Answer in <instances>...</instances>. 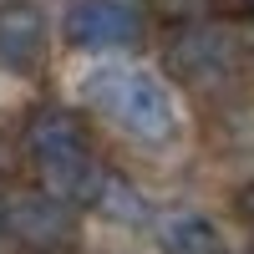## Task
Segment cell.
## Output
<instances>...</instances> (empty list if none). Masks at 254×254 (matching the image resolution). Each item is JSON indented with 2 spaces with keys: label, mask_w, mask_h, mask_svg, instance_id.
I'll return each mask as SVG.
<instances>
[{
  "label": "cell",
  "mask_w": 254,
  "mask_h": 254,
  "mask_svg": "<svg viewBox=\"0 0 254 254\" xmlns=\"http://www.w3.org/2000/svg\"><path fill=\"white\" fill-rule=\"evenodd\" d=\"M249 5H254V0H249Z\"/></svg>",
  "instance_id": "cell-13"
},
{
  "label": "cell",
  "mask_w": 254,
  "mask_h": 254,
  "mask_svg": "<svg viewBox=\"0 0 254 254\" xmlns=\"http://www.w3.org/2000/svg\"><path fill=\"white\" fill-rule=\"evenodd\" d=\"M168 71L183 87H219L234 71V41L224 31H214V26H188L168 46Z\"/></svg>",
  "instance_id": "cell-4"
},
{
  "label": "cell",
  "mask_w": 254,
  "mask_h": 254,
  "mask_svg": "<svg viewBox=\"0 0 254 254\" xmlns=\"http://www.w3.org/2000/svg\"><path fill=\"white\" fill-rule=\"evenodd\" d=\"M87 102H97V107L137 142L163 147L178 132L173 92H168L158 76H147V71H92L87 76Z\"/></svg>",
  "instance_id": "cell-1"
},
{
  "label": "cell",
  "mask_w": 254,
  "mask_h": 254,
  "mask_svg": "<svg viewBox=\"0 0 254 254\" xmlns=\"http://www.w3.org/2000/svg\"><path fill=\"white\" fill-rule=\"evenodd\" d=\"M61 36L76 51H122L142 36V15L127 0H76L61 20Z\"/></svg>",
  "instance_id": "cell-2"
},
{
  "label": "cell",
  "mask_w": 254,
  "mask_h": 254,
  "mask_svg": "<svg viewBox=\"0 0 254 254\" xmlns=\"http://www.w3.org/2000/svg\"><path fill=\"white\" fill-rule=\"evenodd\" d=\"M46 46H51V26L41 15V5L5 0L0 5V66L15 76H36L46 66Z\"/></svg>",
  "instance_id": "cell-5"
},
{
  "label": "cell",
  "mask_w": 254,
  "mask_h": 254,
  "mask_svg": "<svg viewBox=\"0 0 254 254\" xmlns=\"http://www.w3.org/2000/svg\"><path fill=\"white\" fill-rule=\"evenodd\" d=\"M239 214L254 224V183H244V188H239Z\"/></svg>",
  "instance_id": "cell-10"
},
{
  "label": "cell",
  "mask_w": 254,
  "mask_h": 254,
  "mask_svg": "<svg viewBox=\"0 0 254 254\" xmlns=\"http://www.w3.org/2000/svg\"><path fill=\"white\" fill-rule=\"evenodd\" d=\"M26 254H46V249H26Z\"/></svg>",
  "instance_id": "cell-12"
},
{
  "label": "cell",
  "mask_w": 254,
  "mask_h": 254,
  "mask_svg": "<svg viewBox=\"0 0 254 254\" xmlns=\"http://www.w3.org/2000/svg\"><path fill=\"white\" fill-rule=\"evenodd\" d=\"M0 234H5V198H0Z\"/></svg>",
  "instance_id": "cell-11"
},
{
  "label": "cell",
  "mask_w": 254,
  "mask_h": 254,
  "mask_svg": "<svg viewBox=\"0 0 254 254\" xmlns=\"http://www.w3.org/2000/svg\"><path fill=\"white\" fill-rule=\"evenodd\" d=\"M87 122H81L71 107H41L26 122V153L36 163H51V158H71V153H87Z\"/></svg>",
  "instance_id": "cell-6"
},
{
  "label": "cell",
  "mask_w": 254,
  "mask_h": 254,
  "mask_svg": "<svg viewBox=\"0 0 254 254\" xmlns=\"http://www.w3.org/2000/svg\"><path fill=\"white\" fill-rule=\"evenodd\" d=\"M92 208H97L102 219H112V224H142V219H147V198H142L122 173H112V168H107V178H102Z\"/></svg>",
  "instance_id": "cell-9"
},
{
  "label": "cell",
  "mask_w": 254,
  "mask_h": 254,
  "mask_svg": "<svg viewBox=\"0 0 254 254\" xmlns=\"http://www.w3.org/2000/svg\"><path fill=\"white\" fill-rule=\"evenodd\" d=\"M158 244H163V254H224L219 224L208 214H193V208L168 214L163 229H158Z\"/></svg>",
  "instance_id": "cell-8"
},
{
  "label": "cell",
  "mask_w": 254,
  "mask_h": 254,
  "mask_svg": "<svg viewBox=\"0 0 254 254\" xmlns=\"http://www.w3.org/2000/svg\"><path fill=\"white\" fill-rule=\"evenodd\" d=\"M36 168H41V188H46V193H56L61 203H71V208H92L102 178H107V168L92 158V147H87V153H71V158L36 163Z\"/></svg>",
  "instance_id": "cell-7"
},
{
  "label": "cell",
  "mask_w": 254,
  "mask_h": 254,
  "mask_svg": "<svg viewBox=\"0 0 254 254\" xmlns=\"http://www.w3.org/2000/svg\"><path fill=\"white\" fill-rule=\"evenodd\" d=\"M5 234H15L26 249H66L76 239V208L61 203L56 193H46V188H36V193H20L5 203Z\"/></svg>",
  "instance_id": "cell-3"
}]
</instances>
